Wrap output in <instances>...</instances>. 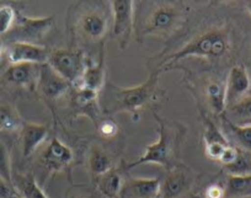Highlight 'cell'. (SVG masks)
Wrapping results in <instances>:
<instances>
[{"mask_svg": "<svg viewBox=\"0 0 251 198\" xmlns=\"http://www.w3.org/2000/svg\"><path fill=\"white\" fill-rule=\"evenodd\" d=\"M206 98L211 110L216 115H223L226 111V91L223 84L209 81L206 85Z\"/></svg>", "mask_w": 251, "mask_h": 198, "instance_id": "obj_23", "label": "cell"}, {"mask_svg": "<svg viewBox=\"0 0 251 198\" xmlns=\"http://www.w3.org/2000/svg\"><path fill=\"white\" fill-rule=\"evenodd\" d=\"M13 171H11L10 153L6 144L0 139V177L4 178L9 185L14 187ZM15 188V187H14Z\"/></svg>", "mask_w": 251, "mask_h": 198, "instance_id": "obj_26", "label": "cell"}, {"mask_svg": "<svg viewBox=\"0 0 251 198\" xmlns=\"http://www.w3.org/2000/svg\"><path fill=\"white\" fill-rule=\"evenodd\" d=\"M105 86V64H103V53H101L98 63L86 64L80 84L76 89H88V90L100 93Z\"/></svg>", "mask_w": 251, "mask_h": 198, "instance_id": "obj_17", "label": "cell"}, {"mask_svg": "<svg viewBox=\"0 0 251 198\" xmlns=\"http://www.w3.org/2000/svg\"><path fill=\"white\" fill-rule=\"evenodd\" d=\"M74 161V151L60 139L53 138L41 155L43 168L50 173L67 170Z\"/></svg>", "mask_w": 251, "mask_h": 198, "instance_id": "obj_10", "label": "cell"}, {"mask_svg": "<svg viewBox=\"0 0 251 198\" xmlns=\"http://www.w3.org/2000/svg\"><path fill=\"white\" fill-rule=\"evenodd\" d=\"M13 181L16 193L23 198H50L31 173L15 176Z\"/></svg>", "mask_w": 251, "mask_h": 198, "instance_id": "obj_19", "label": "cell"}, {"mask_svg": "<svg viewBox=\"0 0 251 198\" xmlns=\"http://www.w3.org/2000/svg\"><path fill=\"white\" fill-rule=\"evenodd\" d=\"M1 54H3V42L0 40V58H1Z\"/></svg>", "mask_w": 251, "mask_h": 198, "instance_id": "obj_36", "label": "cell"}, {"mask_svg": "<svg viewBox=\"0 0 251 198\" xmlns=\"http://www.w3.org/2000/svg\"><path fill=\"white\" fill-rule=\"evenodd\" d=\"M122 185V176L116 169L96 177V188L105 198H118Z\"/></svg>", "mask_w": 251, "mask_h": 198, "instance_id": "obj_18", "label": "cell"}, {"mask_svg": "<svg viewBox=\"0 0 251 198\" xmlns=\"http://www.w3.org/2000/svg\"><path fill=\"white\" fill-rule=\"evenodd\" d=\"M112 19V37L125 50L128 46L134 28V3L131 0L110 1Z\"/></svg>", "mask_w": 251, "mask_h": 198, "instance_id": "obj_7", "label": "cell"}, {"mask_svg": "<svg viewBox=\"0 0 251 198\" xmlns=\"http://www.w3.org/2000/svg\"><path fill=\"white\" fill-rule=\"evenodd\" d=\"M202 198H226V187L219 183H211L206 187Z\"/></svg>", "mask_w": 251, "mask_h": 198, "instance_id": "obj_32", "label": "cell"}, {"mask_svg": "<svg viewBox=\"0 0 251 198\" xmlns=\"http://www.w3.org/2000/svg\"><path fill=\"white\" fill-rule=\"evenodd\" d=\"M50 52L46 47L35 43L13 42L8 47V58L11 64H46Z\"/></svg>", "mask_w": 251, "mask_h": 198, "instance_id": "obj_12", "label": "cell"}, {"mask_svg": "<svg viewBox=\"0 0 251 198\" xmlns=\"http://www.w3.org/2000/svg\"><path fill=\"white\" fill-rule=\"evenodd\" d=\"M228 198L251 197V173L244 176L229 175L226 183Z\"/></svg>", "mask_w": 251, "mask_h": 198, "instance_id": "obj_22", "label": "cell"}, {"mask_svg": "<svg viewBox=\"0 0 251 198\" xmlns=\"http://www.w3.org/2000/svg\"><path fill=\"white\" fill-rule=\"evenodd\" d=\"M99 132L103 138H113L118 132V125L113 121L106 120L99 125Z\"/></svg>", "mask_w": 251, "mask_h": 198, "instance_id": "obj_31", "label": "cell"}, {"mask_svg": "<svg viewBox=\"0 0 251 198\" xmlns=\"http://www.w3.org/2000/svg\"><path fill=\"white\" fill-rule=\"evenodd\" d=\"M36 86L46 100L55 101L60 96L67 94V91L71 88V84L66 79H63L57 72L53 71L46 63V64L40 65L37 85Z\"/></svg>", "mask_w": 251, "mask_h": 198, "instance_id": "obj_11", "label": "cell"}, {"mask_svg": "<svg viewBox=\"0 0 251 198\" xmlns=\"http://www.w3.org/2000/svg\"><path fill=\"white\" fill-rule=\"evenodd\" d=\"M246 9H248L249 14L251 15V1H248V3H246Z\"/></svg>", "mask_w": 251, "mask_h": 198, "instance_id": "obj_35", "label": "cell"}, {"mask_svg": "<svg viewBox=\"0 0 251 198\" xmlns=\"http://www.w3.org/2000/svg\"><path fill=\"white\" fill-rule=\"evenodd\" d=\"M204 143H213V142H219V143L229 144L226 141L224 133H222L221 129L214 124L212 121L204 120V133H203Z\"/></svg>", "mask_w": 251, "mask_h": 198, "instance_id": "obj_28", "label": "cell"}, {"mask_svg": "<svg viewBox=\"0 0 251 198\" xmlns=\"http://www.w3.org/2000/svg\"><path fill=\"white\" fill-rule=\"evenodd\" d=\"M244 198H251V197H244Z\"/></svg>", "mask_w": 251, "mask_h": 198, "instance_id": "obj_41", "label": "cell"}, {"mask_svg": "<svg viewBox=\"0 0 251 198\" xmlns=\"http://www.w3.org/2000/svg\"><path fill=\"white\" fill-rule=\"evenodd\" d=\"M230 48V37L226 31L222 28H213L183 46L181 50L164 59V64L176 63L188 57H202L216 59L226 54Z\"/></svg>", "mask_w": 251, "mask_h": 198, "instance_id": "obj_3", "label": "cell"}, {"mask_svg": "<svg viewBox=\"0 0 251 198\" xmlns=\"http://www.w3.org/2000/svg\"><path fill=\"white\" fill-rule=\"evenodd\" d=\"M191 198H202L201 196H197V195H191Z\"/></svg>", "mask_w": 251, "mask_h": 198, "instance_id": "obj_40", "label": "cell"}, {"mask_svg": "<svg viewBox=\"0 0 251 198\" xmlns=\"http://www.w3.org/2000/svg\"><path fill=\"white\" fill-rule=\"evenodd\" d=\"M224 129L230 134L231 138L241 149L246 151H251V124L238 125L231 123L223 116Z\"/></svg>", "mask_w": 251, "mask_h": 198, "instance_id": "obj_24", "label": "cell"}, {"mask_svg": "<svg viewBox=\"0 0 251 198\" xmlns=\"http://www.w3.org/2000/svg\"><path fill=\"white\" fill-rule=\"evenodd\" d=\"M153 198H164V196L161 195V192H160V193H159V195H156L155 197H153Z\"/></svg>", "mask_w": 251, "mask_h": 198, "instance_id": "obj_39", "label": "cell"}, {"mask_svg": "<svg viewBox=\"0 0 251 198\" xmlns=\"http://www.w3.org/2000/svg\"><path fill=\"white\" fill-rule=\"evenodd\" d=\"M159 124V139L155 143L151 144L146 148L144 154L133 163L126 166L127 170L143 164H156L166 170L175 166L176 159L180 153L181 144L186 134V128L176 122H170L168 120L155 115Z\"/></svg>", "mask_w": 251, "mask_h": 198, "instance_id": "obj_1", "label": "cell"}, {"mask_svg": "<svg viewBox=\"0 0 251 198\" xmlns=\"http://www.w3.org/2000/svg\"><path fill=\"white\" fill-rule=\"evenodd\" d=\"M223 116L234 124H251V98H244L234 105L226 107Z\"/></svg>", "mask_w": 251, "mask_h": 198, "instance_id": "obj_20", "label": "cell"}, {"mask_svg": "<svg viewBox=\"0 0 251 198\" xmlns=\"http://www.w3.org/2000/svg\"><path fill=\"white\" fill-rule=\"evenodd\" d=\"M196 176L195 173L182 164H176L166 173L161 181V195L164 198H181L194 187Z\"/></svg>", "mask_w": 251, "mask_h": 198, "instance_id": "obj_9", "label": "cell"}, {"mask_svg": "<svg viewBox=\"0 0 251 198\" xmlns=\"http://www.w3.org/2000/svg\"><path fill=\"white\" fill-rule=\"evenodd\" d=\"M161 191L160 178H128L123 182L118 198H153Z\"/></svg>", "mask_w": 251, "mask_h": 198, "instance_id": "obj_14", "label": "cell"}, {"mask_svg": "<svg viewBox=\"0 0 251 198\" xmlns=\"http://www.w3.org/2000/svg\"><path fill=\"white\" fill-rule=\"evenodd\" d=\"M11 198H23V197H21L20 195H18V193H14V196Z\"/></svg>", "mask_w": 251, "mask_h": 198, "instance_id": "obj_38", "label": "cell"}, {"mask_svg": "<svg viewBox=\"0 0 251 198\" xmlns=\"http://www.w3.org/2000/svg\"><path fill=\"white\" fill-rule=\"evenodd\" d=\"M24 125L23 120L18 111L10 105L0 103V129L6 132H15Z\"/></svg>", "mask_w": 251, "mask_h": 198, "instance_id": "obj_25", "label": "cell"}, {"mask_svg": "<svg viewBox=\"0 0 251 198\" xmlns=\"http://www.w3.org/2000/svg\"><path fill=\"white\" fill-rule=\"evenodd\" d=\"M16 25L9 32V40L13 42H27L38 45L47 36L54 25V16L47 18H26L18 16Z\"/></svg>", "mask_w": 251, "mask_h": 198, "instance_id": "obj_8", "label": "cell"}, {"mask_svg": "<svg viewBox=\"0 0 251 198\" xmlns=\"http://www.w3.org/2000/svg\"><path fill=\"white\" fill-rule=\"evenodd\" d=\"M16 11L10 5L0 6V36L8 35L16 23Z\"/></svg>", "mask_w": 251, "mask_h": 198, "instance_id": "obj_27", "label": "cell"}, {"mask_svg": "<svg viewBox=\"0 0 251 198\" xmlns=\"http://www.w3.org/2000/svg\"><path fill=\"white\" fill-rule=\"evenodd\" d=\"M239 154H240V150H239V149L234 148V147L231 146H228L226 148V150L223 151V154H222L221 159H219V163L223 164V166L230 165V164H233L234 161L238 159Z\"/></svg>", "mask_w": 251, "mask_h": 198, "instance_id": "obj_33", "label": "cell"}, {"mask_svg": "<svg viewBox=\"0 0 251 198\" xmlns=\"http://www.w3.org/2000/svg\"><path fill=\"white\" fill-rule=\"evenodd\" d=\"M111 15L102 4H86L75 18L76 35L85 42H100L107 35Z\"/></svg>", "mask_w": 251, "mask_h": 198, "instance_id": "obj_5", "label": "cell"}, {"mask_svg": "<svg viewBox=\"0 0 251 198\" xmlns=\"http://www.w3.org/2000/svg\"><path fill=\"white\" fill-rule=\"evenodd\" d=\"M186 20L183 6L171 3H155L147 15L146 21L142 24L139 35L146 36H166L177 30Z\"/></svg>", "mask_w": 251, "mask_h": 198, "instance_id": "obj_4", "label": "cell"}, {"mask_svg": "<svg viewBox=\"0 0 251 198\" xmlns=\"http://www.w3.org/2000/svg\"><path fill=\"white\" fill-rule=\"evenodd\" d=\"M48 137V127L38 123H24L21 128V148L25 158L32 155L45 143Z\"/></svg>", "mask_w": 251, "mask_h": 198, "instance_id": "obj_15", "label": "cell"}, {"mask_svg": "<svg viewBox=\"0 0 251 198\" xmlns=\"http://www.w3.org/2000/svg\"><path fill=\"white\" fill-rule=\"evenodd\" d=\"M224 168L233 176H244L251 173V165L249 164V161L246 160V158L244 156V154L241 151L239 154L238 159L233 164H230L228 166H224Z\"/></svg>", "mask_w": 251, "mask_h": 198, "instance_id": "obj_29", "label": "cell"}, {"mask_svg": "<svg viewBox=\"0 0 251 198\" xmlns=\"http://www.w3.org/2000/svg\"><path fill=\"white\" fill-rule=\"evenodd\" d=\"M251 80L248 71L243 65H235L230 69L226 78L224 91H226V108L234 105L245 98L250 90Z\"/></svg>", "mask_w": 251, "mask_h": 198, "instance_id": "obj_13", "label": "cell"}, {"mask_svg": "<svg viewBox=\"0 0 251 198\" xmlns=\"http://www.w3.org/2000/svg\"><path fill=\"white\" fill-rule=\"evenodd\" d=\"M40 65L36 64H11L4 74V79L11 85L19 88H32L37 85Z\"/></svg>", "mask_w": 251, "mask_h": 198, "instance_id": "obj_16", "label": "cell"}, {"mask_svg": "<svg viewBox=\"0 0 251 198\" xmlns=\"http://www.w3.org/2000/svg\"><path fill=\"white\" fill-rule=\"evenodd\" d=\"M47 64L71 85L78 88L86 68L85 57L79 50H58L50 52Z\"/></svg>", "mask_w": 251, "mask_h": 198, "instance_id": "obj_6", "label": "cell"}, {"mask_svg": "<svg viewBox=\"0 0 251 198\" xmlns=\"http://www.w3.org/2000/svg\"><path fill=\"white\" fill-rule=\"evenodd\" d=\"M16 193L15 188L0 177V198H11Z\"/></svg>", "mask_w": 251, "mask_h": 198, "instance_id": "obj_34", "label": "cell"}, {"mask_svg": "<svg viewBox=\"0 0 251 198\" xmlns=\"http://www.w3.org/2000/svg\"><path fill=\"white\" fill-rule=\"evenodd\" d=\"M159 72L151 74L146 83L132 88H120L105 84L101 107L107 115L121 112H136L151 102L158 93Z\"/></svg>", "mask_w": 251, "mask_h": 198, "instance_id": "obj_2", "label": "cell"}, {"mask_svg": "<svg viewBox=\"0 0 251 198\" xmlns=\"http://www.w3.org/2000/svg\"><path fill=\"white\" fill-rule=\"evenodd\" d=\"M89 170L94 176H101L113 169V161L111 156L100 147H93L88 155Z\"/></svg>", "mask_w": 251, "mask_h": 198, "instance_id": "obj_21", "label": "cell"}, {"mask_svg": "<svg viewBox=\"0 0 251 198\" xmlns=\"http://www.w3.org/2000/svg\"><path fill=\"white\" fill-rule=\"evenodd\" d=\"M230 144L219 143V142H213V143H204V151H206V156L211 160L219 161L222 154L226 150V148Z\"/></svg>", "mask_w": 251, "mask_h": 198, "instance_id": "obj_30", "label": "cell"}, {"mask_svg": "<svg viewBox=\"0 0 251 198\" xmlns=\"http://www.w3.org/2000/svg\"><path fill=\"white\" fill-rule=\"evenodd\" d=\"M71 198H88V197H86V196H84V195H75V196H73V197H71Z\"/></svg>", "mask_w": 251, "mask_h": 198, "instance_id": "obj_37", "label": "cell"}]
</instances>
